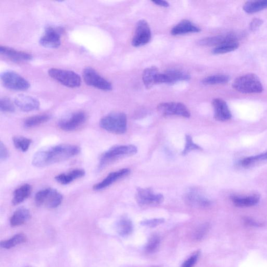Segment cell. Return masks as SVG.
<instances>
[{
	"instance_id": "1",
	"label": "cell",
	"mask_w": 267,
	"mask_h": 267,
	"mask_svg": "<svg viewBox=\"0 0 267 267\" xmlns=\"http://www.w3.org/2000/svg\"><path fill=\"white\" fill-rule=\"evenodd\" d=\"M80 148L76 145L61 144L39 150L34 155L32 164L41 168L66 160L78 155Z\"/></svg>"
},
{
	"instance_id": "2",
	"label": "cell",
	"mask_w": 267,
	"mask_h": 267,
	"mask_svg": "<svg viewBox=\"0 0 267 267\" xmlns=\"http://www.w3.org/2000/svg\"><path fill=\"white\" fill-rule=\"evenodd\" d=\"M100 126L109 132L119 135L124 134L127 129L126 115L121 112L109 114L101 119Z\"/></svg>"
},
{
	"instance_id": "3",
	"label": "cell",
	"mask_w": 267,
	"mask_h": 267,
	"mask_svg": "<svg viewBox=\"0 0 267 267\" xmlns=\"http://www.w3.org/2000/svg\"><path fill=\"white\" fill-rule=\"evenodd\" d=\"M233 87L244 94H257L263 91V86L256 75L248 74L236 79Z\"/></svg>"
},
{
	"instance_id": "4",
	"label": "cell",
	"mask_w": 267,
	"mask_h": 267,
	"mask_svg": "<svg viewBox=\"0 0 267 267\" xmlns=\"http://www.w3.org/2000/svg\"><path fill=\"white\" fill-rule=\"evenodd\" d=\"M138 152V148L134 145H116L110 148L101 156L99 169H102L112 162L123 157L131 156Z\"/></svg>"
},
{
	"instance_id": "5",
	"label": "cell",
	"mask_w": 267,
	"mask_h": 267,
	"mask_svg": "<svg viewBox=\"0 0 267 267\" xmlns=\"http://www.w3.org/2000/svg\"><path fill=\"white\" fill-rule=\"evenodd\" d=\"M63 201V196L59 191L52 188L41 190L35 195V201L37 206L54 209L60 206Z\"/></svg>"
},
{
	"instance_id": "6",
	"label": "cell",
	"mask_w": 267,
	"mask_h": 267,
	"mask_svg": "<svg viewBox=\"0 0 267 267\" xmlns=\"http://www.w3.org/2000/svg\"><path fill=\"white\" fill-rule=\"evenodd\" d=\"M48 73L50 77L66 87L76 88L81 85L80 77L73 71L52 68Z\"/></svg>"
},
{
	"instance_id": "7",
	"label": "cell",
	"mask_w": 267,
	"mask_h": 267,
	"mask_svg": "<svg viewBox=\"0 0 267 267\" xmlns=\"http://www.w3.org/2000/svg\"><path fill=\"white\" fill-rule=\"evenodd\" d=\"M1 79L4 86L10 90L26 91L30 87L28 81L13 71H9L3 73Z\"/></svg>"
},
{
	"instance_id": "8",
	"label": "cell",
	"mask_w": 267,
	"mask_h": 267,
	"mask_svg": "<svg viewBox=\"0 0 267 267\" xmlns=\"http://www.w3.org/2000/svg\"><path fill=\"white\" fill-rule=\"evenodd\" d=\"M83 74L85 83L88 85L105 91H110L112 90L111 83L102 78L94 68L91 67L85 68Z\"/></svg>"
},
{
	"instance_id": "9",
	"label": "cell",
	"mask_w": 267,
	"mask_h": 267,
	"mask_svg": "<svg viewBox=\"0 0 267 267\" xmlns=\"http://www.w3.org/2000/svg\"><path fill=\"white\" fill-rule=\"evenodd\" d=\"M157 110L164 116L177 115L188 118L190 113L187 107L180 102H164L157 107Z\"/></svg>"
},
{
	"instance_id": "10",
	"label": "cell",
	"mask_w": 267,
	"mask_h": 267,
	"mask_svg": "<svg viewBox=\"0 0 267 267\" xmlns=\"http://www.w3.org/2000/svg\"><path fill=\"white\" fill-rule=\"evenodd\" d=\"M86 120V114L83 111H79L61 119L58 123V126L64 131H74L83 126Z\"/></svg>"
},
{
	"instance_id": "11",
	"label": "cell",
	"mask_w": 267,
	"mask_h": 267,
	"mask_svg": "<svg viewBox=\"0 0 267 267\" xmlns=\"http://www.w3.org/2000/svg\"><path fill=\"white\" fill-rule=\"evenodd\" d=\"M152 39V31L148 23L145 20H140L137 23L132 45L139 47L148 44Z\"/></svg>"
},
{
	"instance_id": "12",
	"label": "cell",
	"mask_w": 267,
	"mask_h": 267,
	"mask_svg": "<svg viewBox=\"0 0 267 267\" xmlns=\"http://www.w3.org/2000/svg\"><path fill=\"white\" fill-rule=\"evenodd\" d=\"M136 201L141 206L161 204L164 197L161 194H156L149 188H138L136 194Z\"/></svg>"
},
{
	"instance_id": "13",
	"label": "cell",
	"mask_w": 267,
	"mask_h": 267,
	"mask_svg": "<svg viewBox=\"0 0 267 267\" xmlns=\"http://www.w3.org/2000/svg\"><path fill=\"white\" fill-rule=\"evenodd\" d=\"M190 79L189 74L179 69H170L164 73H159L156 79L157 84H173L178 81L188 80Z\"/></svg>"
},
{
	"instance_id": "14",
	"label": "cell",
	"mask_w": 267,
	"mask_h": 267,
	"mask_svg": "<svg viewBox=\"0 0 267 267\" xmlns=\"http://www.w3.org/2000/svg\"><path fill=\"white\" fill-rule=\"evenodd\" d=\"M61 29L48 27L40 39V44L47 48H57L61 43Z\"/></svg>"
},
{
	"instance_id": "15",
	"label": "cell",
	"mask_w": 267,
	"mask_h": 267,
	"mask_svg": "<svg viewBox=\"0 0 267 267\" xmlns=\"http://www.w3.org/2000/svg\"><path fill=\"white\" fill-rule=\"evenodd\" d=\"M184 200L189 206L206 208L211 204V202L207 198L204 197L200 191L191 189L185 195Z\"/></svg>"
},
{
	"instance_id": "16",
	"label": "cell",
	"mask_w": 267,
	"mask_h": 267,
	"mask_svg": "<svg viewBox=\"0 0 267 267\" xmlns=\"http://www.w3.org/2000/svg\"><path fill=\"white\" fill-rule=\"evenodd\" d=\"M214 109V118L219 121H227L232 118L230 110L226 102L219 98L215 99L212 102Z\"/></svg>"
},
{
	"instance_id": "17",
	"label": "cell",
	"mask_w": 267,
	"mask_h": 267,
	"mask_svg": "<svg viewBox=\"0 0 267 267\" xmlns=\"http://www.w3.org/2000/svg\"><path fill=\"white\" fill-rule=\"evenodd\" d=\"M15 104L24 112L37 110L40 107L39 101L30 95L19 94L15 99Z\"/></svg>"
},
{
	"instance_id": "18",
	"label": "cell",
	"mask_w": 267,
	"mask_h": 267,
	"mask_svg": "<svg viewBox=\"0 0 267 267\" xmlns=\"http://www.w3.org/2000/svg\"><path fill=\"white\" fill-rule=\"evenodd\" d=\"M130 173L129 169H123L115 172L110 173L104 180L95 184L93 189L95 190H100L110 186L116 181L121 178L128 175Z\"/></svg>"
},
{
	"instance_id": "19",
	"label": "cell",
	"mask_w": 267,
	"mask_h": 267,
	"mask_svg": "<svg viewBox=\"0 0 267 267\" xmlns=\"http://www.w3.org/2000/svg\"><path fill=\"white\" fill-rule=\"evenodd\" d=\"M0 53H1L2 56L12 61L16 62V63H18V62L28 61L32 58L31 55L29 53L17 51L5 46H1L0 47Z\"/></svg>"
},
{
	"instance_id": "20",
	"label": "cell",
	"mask_w": 267,
	"mask_h": 267,
	"mask_svg": "<svg viewBox=\"0 0 267 267\" xmlns=\"http://www.w3.org/2000/svg\"><path fill=\"white\" fill-rule=\"evenodd\" d=\"M231 200L235 206L237 207L246 208L255 206L260 201V196L257 194L249 196L233 195Z\"/></svg>"
},
{
	"instance_id": "21",
	"label": "cell",
	"mask_w": 267,
	"mask_h": 267,
	"mask_svg": "<svg viewBox=\"0 0 267 267\" xmlns=\"http://www.w3.org/2000/svg\"><path fill=\"white\" fill-rule=\"evenodd\" d=\"M201 31L199 27L189 20H183L171 30V34L173 36L182 35L189 33L199 32Z\"/></svg>"
},
{
	"instance_id": "22",
	"label": "cell",
	"mask_w": 267,
	"mask_h": 267,
	"mask_svg": "<svg viewBox=\"0 0 267 267\" xmlns=\"http://www.w3.org/2000/svg\"><path fill=\"white\" fill-rule=\"evenodd\" d=\"M85 174V171L83 169H75L67 173L60 174L56 177V180L62 185H67L75 180L83 177Z\"/></svg>"
},
{
	"instance_id": "23",
	"label": "cell",
	"mask_w": 267,
	"mask_h": 267,
	"mask_svg": "<svg viewBox=\"0 0 267 267\" xmlns=\"http://www.w3.org/2000/svg\"><path fill=\"white\" fill-rule=\"evenodd\" d=\"M232 39H237L236 36L234 34L229 33L225 35L205 38L200 40L198 43L202 46L218 47Z\"/></svg>"
},
{
	"instance_id": "24",
	"label": "cell",
	"mask_w": 267,
	"mask_h": 267,
	"mask_svg": "<svg viewBox=\"0 0 267 267\" xmlns=\"http://www.w3.org/2000/svg\"><path fill=\"white\" fill-rule=\"evenodd\" d=\"M30 211L25 208H20L16 210L10 219L12 227H18L25 223L31 218Z\"/></svg>"
},
{
	"instance_id": "25",
	"label": "cell",
	"mask_w": 267,
	"mask_h": 267,
	"mask_svg": "<svg viewBox=\"0 0 267 267\" xmlns=\"http://www.w3.org/2000/svg\"><path fill=\"white\" fill-rule=\"evenodd\" d=\"M32 192V188L30 184H26L17 188L13 193L12 204L17 205L28 198Z\"/></svg>"
},
{
	"instance_id": "26",
	"label": "cell",
	"mask_w": 267,
	"mask_h": 267,
	"mask_svg": "<svg viewBox=\"0 0 267 267\" xmlns=\"http://www.w3.org/2000/svg\"><path fill=\"white\" fill-rule=\"evenodd\" d=\"M159 73L158 68L156 66L148 67L143 71L142 81L147 89L151 88L156 84V79Z\"/></svg>"
},
{
	"instance_id": "27",
	"label": "cell",
	"mask_w": 267,
	"mask_h": 267,
	"mask_svg": "<svg viewBox=\"0 0 267 267\" xmlns=\"http://www.w3.org/2000/svg\"><path fill=\"white\" fill-rule=\"evenodd\" d=\"M116 230L122 236H126L131 235L133 230V225L129 219L123 217L120 219L116 224Z\"/></svg>"
},
{
	"instance_id": "28",
	"label": "cell",
	"mask_w": 267,
	"mask_h": 267,
	"mask_svg": "<svg viewBox=\"0 0 267 267\" xmlns=\"http://www.w3.org/2000/svg\"><path fill=\"white\" fill-rule=\"evenodd\" d=\"M267 8V0H258L246 2L243 6L244 11L248 14H253Z\"/></svg>"
},
{
	"instance_id": "29",
	"label": "cell",
	"mask_w": 267,
	"mask_h": 267,
	"mask_svg": "<svg viewBox=\"0 0 267 267\" xmlns=\"http://www.w3.org/2000/svg\"><path fill=\"white\" fill-rule=\"evenodd\" d=\"M239 46L237 39H232L227 41L222 45L216 47L213 50L216 54L227 53L236 50Z\"/></svg>"
},
{
	"instance_id": "30",
	"label": "cell",
	"mask_w": 267,
	"mask_h": 267,
	"mask_svg": "<svg viewBox=\"0 0 267 267\" xmlns=\"http://www.w3.org/2000/svg\"><path fill=\"white\" fill-rule=\"evenodd\" d=\"M230 80L228 75L218 74L204 78L202 81L204 85H214L227 83Z\"/></svg>"
},
{
	"instance_id": "31",
	"label": "cell",
	"mask_w": 267,
	"mask_h": 267,
	"mask_svg": "<svg viewBox=\"0 0 267 267\" xmlns=\"http://www.w3.org/2000/svg\"><path fill=\"white\" fill-rule=\"evenodd\" d=\"M50 119V116L47 114L33 116L25 120L24 126L26 128L37 126L48 121Z\"/></svg>"
},
{
	"instance_id": "32",
	"label": "cell",
	"mask_w": 267,
	"mask_h": 267,
	"mask_svg": "<svg viewBox=\"0 0 267 267\" xmlns=\"http://www.w3.org/2000/svg\"><path fill=\"white\" fill-rule=\"evenodd\" d=\"M27 237L23 234H20L14 236L8 240L2 241L1 247L5 249H10L16 246L23 243L26 241Z\"/></svg>"
},
{
	"instance_id": "33",
	"label": "cell",
	"mask_w": 267,
	"mask_h": 267,
	"mask_svg": "<svg viewBox=\"0 0 267 267\" xmlns=\"http://www.w3.org/2000/svg\"><path fill=\"white\" fill-rule=\"evenodd\" d=\"M13 142L16 149L22 152H26L29 150L32 141L23 136H16L13 139Z\"/></svg>"
},
{
	"instance_id": "34",
	"label": "cell",
	"mask_w": 267,
	"mask_h": 267,
	"mask_svg": "<svg viewBox=\"0 0 267 267\" xmlns=\"http://www.w3.org/2000/svg\"><path fill=\"white\" fill-rule=\"evenodd\" d=\"M266 160H267V151L258 155L245 158L240 161V164L243 167H248L253 164Z\"/></svg>"
},
{
	"instance_id": "35",
	"label": "cell",
	"mask_w": 267,
	"mask_h": 267,
	"mask_svg": "<svg viewBox=\"0 0 267 267\" xmlns=\"http://www.w3.org/2000/svg\"><path fill=\"white\" fill-rule=\"evenodd\" d=\"M160 238L158 236H153L150 237L146 246V251L149 254H152L158 250L160 245Z\"/></svg>"
},
{
	"instance_id": "36",
	"label": "cell",
	"mask_w": 267,
	"mask_h": 267,
	"mask_svg": "<svg viewBox=\"0 0 267 267\" xmlns=\"http://www.w3.org/2000/svg\"><path fill=\"white\" fill-rule=\"evenodd\" d=\"M196 150H202V148L193 142V139L190 135H187L186 136V145H185V148L182 153V155L186 156L191 151Z\"/></svg>"
},
{
	"instance_id": "37",
	"label": "cell",
	"mask_w": 267,
	"mask_h": 267,
	"mask_svg": "<svg viewBox=\"0 0 267 267\" xmlns=\"http://www.w3.org/2000/svg\"><path fill=\"white\" fill-rule=\"evenodd\" d=\"M0 109L4 112H13L16 108L10 99L4 98L0 100Z\"/></svg>"
},
{
	"instance_id": "38",
	"label": "cell",
	"mask_w": 267,
	"mask_h": 267,
	"mask_svg": "<svg viewBox=\"0 0 267 267\" xmlns=\"http://www.w3.org/2000/svg\"><path fill=\"white\" fill-rule=\"evenodd\" d=\"M209 225L208 223H205L198 228L195 234V237L197 240H201L208 233Z\"/></svg>"
},
{
	"instance_id": "39",
	"label": "cell",
	"mask_w": 267,
	"mask_h": 267,
	"mask_svg": "<svg viewBox=\"0 0 267 267\" xmlns=\"http://www.w3.org/2000/svg\"><path fill=\"white\" fill-rule=\"evenodd\" d=\"M164 222L163 219H153L141 222V224L143 226H146L149 228H155Z\"/></svg>"
},
{
	"instance_id": "40",
	"label": "cell",
	"mask_w": 267,
	"mask_h": 267,
	"mask_svg": "<svg viewBox=\"0 0 267 267\" xmlns=\"http://www.w3.org/2000/svg\"><path fill=\"white\" fill-rule=\"evenodd\" d=\"M198 256H199V252H195L193 256L184 263L181 267H193L197 261Z\"/></svg>"
},
{
	"instance_id": "41",
	"label": "cell",
	"mask_w": 267,
	"mask_h": 267,
	"mask_svg": "<svg viewBox=\"0 0 267 267\" xmlns=\"http://www.w3.org/2000/svg\"><path fill=\"white\" fill-rule=\"evenodd\" d=\"M263 20L261 19L258 18L253 19L250 23V30L253 32L256 31L263 25Z\"/></svg>"
},
{
	"instance_id": "42",
	"label": "cell",
	"mask_w": 267,
	"mask_h": 267,
	"mask_svg": "<svg viewBox=\"0 0 267 267\" xmlns=\"http://www.w3.org/2000/svg\"><path fill=\"white\" fill-rule=\"evenodd\" d=\"M9 152L3 143H0V159L2 161L6 160L9 158Z\"/></svg>"
},
{
	"instance_id": "43",
	"label": "cell",
	"mask_w": 267,
	"mask_h": 267,
	"mask_svg": "<svg viewBox=\"0 0 267 267\" xmlns=\"http://www.w3.org/2000/svg\"><path fill=\"white\" fill-rule=\"evenodd\" d=\"M244 222L246 224L250 226H254V227H259V226L262 225L261 223H258L257 222L252 220V219L248 218H245L244 219Z\"/></svg>"
},
{
	"instance_id": "44",
	"label": "cell",
	"mask_w": 267,
	"mask_h": 267,
	"mask_svg": "<svg viewBox=\"0 0 267 267\" xmlns=\"http://www.w3.org/2000/svg\"><path fill=\"white\" fill-rule=\"evenodd\" d=\"M153 2L157 5L164 7V8H167L169 6L168 2L162 1V0H156V1H153Z\"/></svg>"
}]
</instances>
